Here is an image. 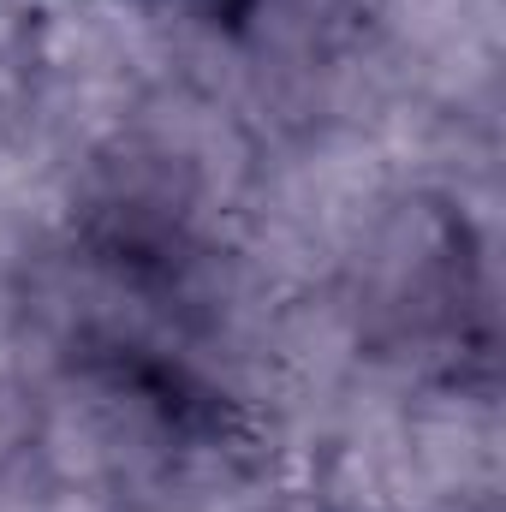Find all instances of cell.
Listing matches in <instances>:
<instances>
[{
    "mask_svg": "<svg viewBox=\"0 0 506 512\" xmlns=\"http://www.w3.org/2000/svg\"><path fill=\"white\" fill-rule=\"evenodd\" d=\"M161 6L167 12H185V18H197L209 30H245L262 0H161Z\"/></svg>",
    "mask_w": 506,
    "mask_h": 512,
    "instance_id": "1",
    "label": "cell"
}]
</instances>
